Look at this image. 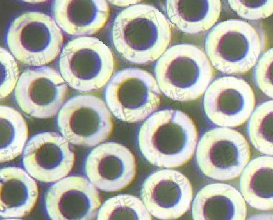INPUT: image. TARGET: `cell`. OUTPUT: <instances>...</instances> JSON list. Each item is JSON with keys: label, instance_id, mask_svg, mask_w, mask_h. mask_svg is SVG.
<instances>
[{"label": "cell", "instance_id": "6da1fadb", "mask_svg": "<svg viewBox=\"0 0 273 220\" xmlns=\"http://www.w3.org/2000/svg\"><path fill=\"white\" fill-rule=\"evenodd\" d=\"M170 22L159 9L140 3L123 9L112 26V39L117 52L127 61L145 64L157 61L171 40Z\"/></svg>", "mask_w": 273, "mask_h": 220}, {"label": "cell", "instance_id": "7a4b0ae2", "mask_svg": "<svg viewBox=\"0 0 273 220\" xmlns=\"http://www.w3.org/2000/svg\"><path fill=\"white\" fill-rule=\"evenodd\" d=\"M198 138L196 126L190 117L178 110L164 109L152 113L142 124L138 143L150 164L175 168L192 158Z\"/></svg>", "mask_w": 273, "mask_h": 220}, {"label": "cell", "instance_id": "3957f363", "mask_svg": "<svg viewBox=\"0 0 273 220\" xmlns=\"http://www.w3.org/2000/svg\"><path fill=\"white\" fill-rule=\"evenodd\" d=\"M266 45V32L259 22L229 19L209 30L205 52L218 71L227 75L243 74L254 66Z\"/></svg>", "mask_w": 273, "mask_h": 220}, {"label": "cell", "instance_id": "277c9868", "mask_svg": "<svg viewBox=\"0 0 273 220\" xmlns=\"http://www.w3.org/2000/svg\"><path fill=\"white\" fill-rule=\"evenodd\" d=\"M154 73L162 93L172 100L186 102L204 94L215 69L201 48L182 43L169 47L157 60Z\"/></svg>", "mask_w": 273, "mask_h": 220}, {"label": "cell", "instance_id": "5b68a950", "mask_svg": "<svg viewBox=\"0 0 273 220\" xmlns=\"http://www.w3.org/2000/svg\"><path fill=\"white\" fill-rule=\"evenodd\" d=\"M59 70L67 84L80 92H91L106 85L115 68L110 48L91 37H77L68 41L60 54Z\"/></svg>", "mask_w": 273, "mask_h": 220}, {"label": "cell", "instance_id": "8992f818", "mask_svg": "<svg viewBox=\"0 0 273 220\" xmlns=\"http://www.w3.org/2000/svg\"><path fill=\"white\" fill-rule=\"evenodd\" d=\"M6 42L12 54L19 61L40 66L51 62L60 54L64 37L51 17L29 11L12 21L7 32Z\"/></svg>", "mask_w": 273, "mask_h": 220}, {"label": "cell", "instance_id": "52a82bcc", "mask_svg": "<svg viewBox=\"0 0 273 220\" xmlns=\"http://www.w3.org/2000/svg\"><path fill=\"white\" fill-rule=\"evenodd\" d=\"M161 95L151 73L133 67L115 73L105 91L106 104L110 112L128 123L142 121L155 112L160 104Z\"/></svg>", "mask_w": 273, "mask_h": 220}, {"label": "cell", "instance_id": "ba28073f", "mask_svg": "<svg viewBox=\"0 0 273 220\" xmlns=\"http://www.w3.org/2000/svg\"><path fill=\"white\" fill-rule=\"evenodd\" d=\"M250 157L248 141L241 132L231 128L207 130L196 148V160L200 171L207 177L219 181L239 176Z\"/></svg>", "mask_w": 273, "mask_h": 220}, {"label": "cell", "instance_id": "9c48e42d", "mask_svg": "<svg viewBox=\"0 0 273 220\" xmlns=\"http://www.w3.org/2000/svg\"><path fill=\"white\" fill-rule=\"evenodd\" d=\"M57 124L63 136L69 143L87 147L107 140L113 128L106 104L91 95H76L68 100L59 111Z\"/></svg>", "mask_w": 273, "mask_h": 220}, {"label": "cell", "instance_id": "30bf717a", "mask_svg": "<svg viewBox=\"0 0 273 220\" xmlns=\"http://www.w3.org/2000/svg\"><path fill=\"white\" fill-rule=\"evenodd\" d=\"M204 94V111L209 120L219 127L241 126L255 108L252 88L237 76L227 75L213 79Z\"/></svg>", "mask_w": 273, "mask_h": 220}, {"label": "cell", "instance_id": "8fae6325", "mask_svg": "<svg viewBox=\"0 0 273 220\" xmlns=\"http://www.w3.org/2000/svg\"><path fill=\"white\" fill-rule=\"evenodd\" d=\"M68 92L61 74L48 66L28 68L20 76L15 88L16 102L26 114L40 119L57 114Z\"/></svg>", "mask_w": 273, "mask_h": 220}, {"label": "cell", "instance_id": "7c38bea8", "mask_svg": "<svg viewBox=\"0 0 273 220\" xmlns=\"http://www.w3.org/2000/svg\"><path fill=\"white\" fill-rule=\"evenodd\" d=\"M141 196L151 215L160 220H174L190 209L193 189L182 173L164 169L153 172L144 180Z\"/></svg>", "mask_w": 273, "mask_h": 220}, {"label": "cell", "instance_id": "4fadbf2b", "mask_svg": "<svg viewBox=\"0 0 273 220\" xmlns=\"http://www.w3.org/2000/svg\"><path fill=\"white\" fill-rule=\"evenodd\" d=\"M75 161V154L68 141L57 132H46L38 133L29 140L23 162L33 178L51 183L66 176Z\"/></svg>", "mask_w": 273, "mask_h": 220}, {"label": "cell", "instance_id": "5bb4252c", "mask_svg": "<svg viewBox=\"0 0 273 220\" xmlns=\"http://www.w3.org/2000/svg\"><path fill=\"white\" fill-rule=\"evenodd\" d=\"M45 201L49 218L55 220L94 219L101 204L96 187L80 176L57 181L48 190Z\"/></svg>", "mask_w": 273, "mask_h": 220}, {"label": "cell", "instance_id": "9a60e30c", "mask_svg": "<svg viewBox=\"0 0 273 220\" xmlns=\"http://www.w3.org/2000/svg\"><path fill=\"white\" fill-rule=\"evenodd\" d=\"M85 171L89 180L97 188L115 192L127 187L134 180L136 163L132 152L114 142L93 148L88 155Z\"/></svg>", "mask_w": 273, "mask_h": 220}, {"label": "cell", "instance_id": "2e32d148", "mask_svg": "<svg viewBox=\"0 0 273 220\" xmlns=\"http://www.w3.org/2000/svg\"><path fill=\"white\" fill-rule=\"evenodd\" d=\"M53 13L55 22L65 32L77 37H89L105 26L110 7L106 0H56Z\"/></svg>", "mask_w": 273, "mask_h": 220}, {"label": "cell", "instance_id": "e0dca14e", "mask_svg": "<svg viewBox=\"0 0 273 220\" xmlns=\"http://www.w3.org/2000/svg\"><path fill=\"white\" fill-rule=\"evenodd\" d=\"M247 205L241 194L223 183L205 186L197 193L192 204L193 220H245Z\"/></svg>", "mask_w": 273, "mask_h": 220}, {"label": "cell", "instance_id": "ac0fdd59", "mask_svg": "<svg viewBox=\"0 0 273 220\" xmlns=\"http://www.w3.org/2000/svg\"><path fill=\"white\" fill-rule=\"evenodd\" d=\"M0 186L1 218L20 219L33 209L39 196L38 188L26 171L14 166L1 168Z\"/></svg>", "mask_w": 273, "mask_h": 220}, {"label": "cell", "instance_id": "d6986e66", "mask_svg": "<svg viewBox=\"0 0 273 220\" xmlns=\"http://www.w3.org/2000/svg\"><path fill=\"white\" fill-rule=\"evenodd\" d=\"M167 18L180 31L190 34L210 30L222 11L220 0H166L163 5Z\"/></svg>", "mask_w": 273, "mask_h": 220}, {"label": "cell", "instance_id": "ffe728a7", "mask_svg": "<svg viewBox=\"0 0 273 220\" xmlns=\"http://www.w3.org/2000/svg\"><path fill=\"white\" fill-rule=\"evenodd\" d=\"M241 194L251 207L268 211L273 208V158L257 157L249 161L241 173Z\"/></svg>", "mask_w": 273, "mask_h": 220}, {"label": "cell", "instance_id": "44dd1931", "mask_svg": "<svg viewBox=\"0 0 273 220\" xmlns=\"http://www.w3.org/2000/svg\"><path fill=\"white\" fill-rule=\"evenodd\" d=\"M0 162L10 161L23 152L28 138V128L24 117L13 108L0 106Z\"/></svg>", "mask_w": 273, "mask_h": 220}, {"label": "cell", "instance_id": "7402d4cb", "mask_svg": "<svg viewBox=\"0 0 273 220\" xmlns=\"http://www.w3.org/2000/svg\"><path fill=\"white\" fill-rule=\"evenodd\" d=\"M273 100L266 101L255 108L247 124L248 134L251 144L259 152L273 156Z\"/></svg>", "mask_w": 273, "mask_h": 220}, {"label": "cell", "instance_id": "603a6c76", "mask_svg": "<svg viewBox=\"0 0 273 220\" xmlns=\"http://www.w3.org/2000/svg\"><path fill=\"white\" fill-rule=\"evenodd\" d=\"M143 202L131 194H119L107 199L99 208L97 220H151Z\"/></svg>", "mask_w": 273, "mask_h": 220}, {"label": "cell", "instance_id": "cb8c5ba5", "mask_svg": "<svg viewBox=\"0 0 273 220\" xmlns=\"http://www.w3.org/2000/svg\"><path fill=\"white\" fill-rule=\"evenodd\" d=\"M231 9L242 19L257 21L273 13V0H228Z\"/></svg>", "mask_w": 273, "mask_h": 220}, {"label": "cell", "instance_id": "d4e9b609", "mask_svg": "<svg viewBox=\"0 0 273 220\" xmlns=\"http://www.w3.org/2000/svg\"><path fill=\"white\" fill-rule=\"evenodd\" d=\"M0 99L8 96L15 88L19 79L18 66L15 58L8 50L0 49Z\"/></svg>", "mask_w": 273, "mask_h": 220}, {"label": "cell", "instance_id": "484cf974", "mask_svg": "<svg viewBox=\"0 0 273 220\" xmlns=\"http://www.w3.org/2000/svg\"><path fill=\"white\" fill-rule=\"evenodd\" d=\"M273 48L265 51L254 66V79L260 90L267 96L273 98Z\"/></svg>", "mask_w": 273, "mask_h": 220}, {"label": "cell", "instance_id": "4316f807", "mask_svg": "<svg viewBox=\"0 0 273 220\" xmlns=\"http://www.w3.org/2000/svg\"><path fill=\"white\" fill-rule=\"evenodd\" d=\"M115 6L126 8L141 3L140 0H109L107 1Z\"/></svg>", "mask_w": 273, "mask_h": 220}, {"label": "cell", "instance_id": "83f0119b", "mask_svg": "<svg viewBox=\"0 0 273 220\" xmlns=\"http://www.w3.org/2000/svg\"><path fill=\"white\" fill-rule=\"evenodd\" d=\"M25 2H26L27 3H39V2H43L44 1L43 0H26V1H24Z\"/></svg>", "mask_w": 273, "mask_h": 220}]
</instances>
